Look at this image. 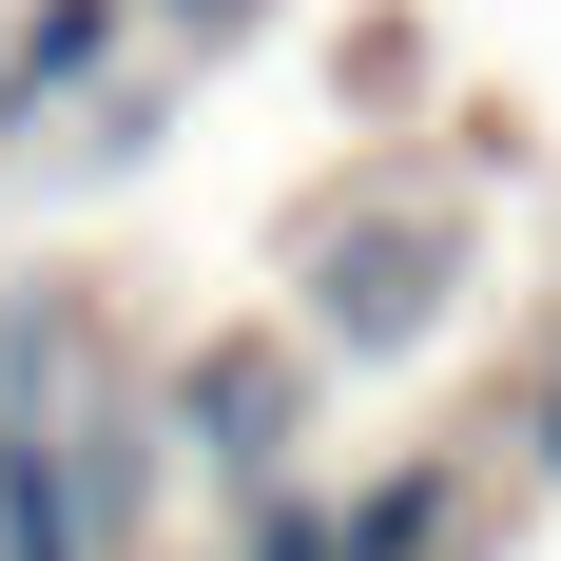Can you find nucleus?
<instances>
[{
	"mask_svg": "<svg viewBox=\"0 0 561 561\" xmlns=\"http://www.w3.org/2000/svg\"><path fill=\"white\" fill-rule=\"evenodd\" d=\"M290 407H310V388H290V348H272V330H214L194 368H174V446L252 504V484H290Z\"/></svg>",
	"mask_w": 561,
	"mask_h": 561,
	"instance_id": "f257e3e1",
	"label": "nucleus"
},
{
	"mask_svg": "<svg viewBox=\"0 0 561 561\" xmlns=\"http://www.w3.org/2000/svg\"><path fill=\"white\" fill-rule=\"evenodd\" d=\"M98 523H116L98 504V446L0 368V561H98Z\"/></svg>",
	"mask_w": 561,
	"mask_h": 561,
	"instance_id": "f03ea898",
	"label": "nucleus"
},
{
	"mask_svg": "<svg viewBox=\"0 0 561 561\" xmlns=\"http://www.w3.org/2000/svg\"><path fill=\"white\" fill-rule=\"evenodd\" d=\"M116 39H136V0H20V39H0V136L78 116V98L116 78Z\"/></svg>",
	"mask_w": 561,
	"mask_h": 561,
	"instance_id": "7ed1b4c3",
	"label": "nucleus"
},
{
	"mask_svg": "<svg viewBox=\"0 0 561 561\" xmlns=\"http://www.w3.org/2000/svg\"><path fill=\"white\" fill-rule=\"evenodd\" d=\"M542 465H561V388H542Z\"/></svg>",
	"mask_w": 561,
	"mask_h": 561,
	"instance_id": "20e7f679",
	"label": "nucleus"
}]
</instances>
